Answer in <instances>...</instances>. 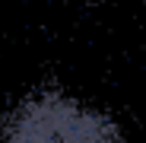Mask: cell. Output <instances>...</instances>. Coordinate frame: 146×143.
Here are the masks:
<instances>
[{
    "label": "cell",
    "mask_w": 146,
    "mask_h": 143,
    "mask_svg": "<svg viewBox=\"0 0 146 143\" xmlns=\"http://www.w3.org/2000/svg\"><path fill=\"white\" fill-rule=\"evenodd\" d=\"M3 143H124V137L99 108L64 92H41L7 118Z\"/></svg>",
    "instance_id": "cell-1"
}]
</instances>
